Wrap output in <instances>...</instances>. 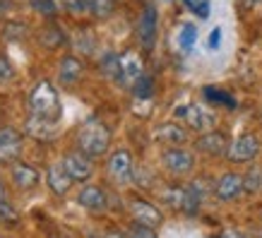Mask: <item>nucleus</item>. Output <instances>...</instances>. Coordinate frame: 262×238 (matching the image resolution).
<instances>
[{
  "mask_svg": "<svg viewBox=\"0 0 262 238\" xmlns=\"http://www.w3.org/2000/svg\"><path fill=\"white\" fill-rule=\"evenodd\" d=\"M0 219H3V214H0Z\"/></svg>",
  "mask_w": 262,
  "mask_h": 238,
  "instance_id": "nucleus-34",
  "label": "nucleus"
},
{
  "mask_svg": "<svg viewBox=\"0 0 262 238\" xmlns=\"http://www.w3.org/2000/svg\"><path fill=\"white\" fill-rule=\"evenodd\" d=\"M46 183L56 195H68V190L72 188V183L75 181H72V176L68 174V168L63 166V161H58V164H53V166L48 168Z\"/></svg>",
  "mask_w": 262,
  "mask_h": 238,
  "instance_id": "nucleus-15",
  "label": "nucleus"
},
{
  "mask_svg": "<svg viewBox=\"0 0 262 238\" xmlns=\"http://www.w3.org/2000/svg\"><path fill=\"white\" fill-rule=\"evenodd\" d=\"M157 24H159V15H157V10L147 5L140 17V22H137V36L142 41L144 48H151L154 46V41H157Z\"/></svg>",
  "mask_w": 262,
  "mask_h": 238,
  "instance_id": "nucleus-11",
  "label": "nucleus"
},
{
  "mask_svg": "<svg viewBox=\"0 0 262 238\" xmlns=\"http://www.w3.org/2000/svg\"><path fill=\"white\" fill-rule=\"evenodd\" d=\"M101 72L103 75H108V77L118 79V72H120V58L113 56V53H108V56L101 60Z\"/></svg>",
  "mask_w": 262,
  "mask_h": 238,
  "instance_id": "nucleus-24",
  "label": "nucleus"
},
{
  "mask_svg": "<svg viewBox=\"0 0 262 238\" xmlns=\"http://www.w3.org/2000/svg\"><path fill=\"white\" fill-rule=\"evenodd\" d=\"M127 209H130V214H133L135 222L147 224V226H154V229H159L161 222H164L161 209H157L151 202H147V200H142V198H133L130 200V205H127Z\"/></svg>",
  "mask_w": 262,
  "mask_h": 238,
  "instance_id": "nucleus-9",
  "label": "nucleus"
},
{
  "mask_svg": "<svg viewBox=\"0 0 262 238\" xmlns=\"http://www.w3.org/2000/svg\"><path fill=\"white\" fill-rule=\"evenodd\" d=\"M222 36H224L222 27H214V29L209 32V39H207V48H209V51H216V48L222 46Z\"/></svg>",
  "mask_w": 262,
  "mask_h": 238,
  "instance_id": "nucleus-30",
  "label": "nucleus"
},
{
  "mask_svg": "<svg viewBox=\"0 0 262 238\" xmlns=\"http://www.w3.org/2000/svg\"><path fill=\"white\" fill-rule=\"evenodd\" d=\"M195 144H198L200 152H205L209 157H222V154H226V149H229V140H226V135L219 133V130H209L205 135H200Z\"/></svg>",
  "mask_w": 262,
  "mask_h": 238,
  "instance_id": "nucleus-14",
  "label": "nucleus"
},
{
  "mask_svg": "<svg viewBox=\"0 0 262 238\" xmlns=\"http://www.w3.org/2000/svg\"><path fill=\"white\" fill-rule=\"evenodd\" d=\"M130 236H157V229L154 226H147V224H140V222H135L133 224V229L127 231Z\"/></svg>",
  "mask_w": 262,
  "mask_h": 238,
  "instance_id": "nucleus-29",
  "label": "nucleus"
},
{
  "mask_svg": "<svg viewBox=\"0 0 262 238\" xmlns=\"http://www.w3.org/2000/svg\"><path fill=\"white\" fill-rule=\"evenodd\" d=\"M133 92H135V96H140V99H149V96L154 94V79H151L149 75H142V77L135 82Z\"/></svg>",
  "mask_w": 262,
  "mask_h": 238,
  "instance_id": "nucleus-23",
  "label": "nucleus"
},
{
  "mask_svg": "<svg viewBox=\"0 0 262 238\" xmlns=\"http://www.w3.org/2000/svg\"><path fill=\"white\" fill-rule=\"evenodd\" d=\"M200 205H202V190H200V185H185L183 188L181 209L185 214H198Z\"/></svg>",
  "mask_w": 262,
  "mask_h": 238,
  "instance_id": "nucleus-19",
  "label": "nucleus"
},
{
  "mask_svg": "<svg viewBox=\"0 0 262 238\" xmlns=\"http://www.w3.org/2000/svg\"><path fill=\"white\" fill-rule=\"evenodd\" d=\"M0 202H5V188H3V178H0Z\"/></svg>",
  "mask_w": 262,
  "mask_h": 238,
  "instance_id": "nucleus-33",
  "label": "nucleus"
},
{
  "mask_svg": "<svg viewBox=\"0 0 262 238\" xmlns=\"http://www.w3.org/2000/svg\"><path fill=\"white\" fill-rule=\"evenodd\" d=\"M142 75H144V63L135 51H127V53L120 56V72H118V79H116V82H120V84L127 89H133L135 82L142 77Z\"/></svg>",
  "mask_w": 262,
  "mask_h": 238,
  "instance_id": "nucleus-7",
  "label": "nucleus"
},
{
  "mask_svg": "<svg viewBox=\"0 0 262 238\" xmlns=\"http://www.w3.org/2000/svg\"><path fill=\"white\" fill-rule=\"evenodd\" d=\"M154 137L161 144H183L188 140V133L181 125H176V123H164V125H159L154 130Z\"/></svg>",
  "mask_w": 262,
  "mask_h": 238,
  "instance_id": "nucleus-18",
  "label": "nucleus"
},
{
  "mask_svg": "<svg viewBox=\"0 0 262 238\" xmlns=\"http://www.w3.org/2000/svg\"><path fill=\"white\" fill-rule=\"evenodd\" d=\"M10 178L19 190H29L39 183V171L29 164H22V161H12V168H10Z\"/></svg>",
  "mask_w": 262,
  "mask_h": 238,
  "instance_id": "nucleus-16",
  "label": "nucleus"
},
{
  "mask_svg": "<svg viewBox=\"0 0 262 238\" xmlns=\"http://www.w3.org/2000/svg\"><path fill=\"white\" fill-rule=\"evenodd\" d=\"M161 164H164V168L168 174L185 176L195 168V157H192V152L183 149V147H171V149H166L161 154Z\"/></svg>",
  "mask_w": 262,
  "mask_h": 238,
  "instance_id": "nucleus-5",
  "label": "nucleus"
},
{
  "mask_svg": "<svg viewBox=\"0 0 262 238\" xmlns=\"http://www.w3.org/2000/svg\"><path fill=\"white\" fill-rule=\"evenodd\" d=\"M108 176L116 185H127L135 178V164H133V154L127 149H118L108 157Z\"/></svg>",
  "mask_w": 262,
  "mask_h": 238,
  "instance_id": "nucleus-3",
  "label": "nucleus"
},
{
  "mask_svg": "<svg viewBox=\"0 0 262 238\" xmlns=\"http://www.w3.org/2000/svg\"><path fill=\"white\" fill-rule=\"evenodd\" d=\"M63 166L68 168V174L72 176V181H80V183L89 181V178H92V174H94V164H92V157H89V154H84L82 149L65 154Z\"/></svg>",
  "mask_w": 262,
  "mask_h": 238,
  "instance_id": "nucleus-8",
  "label": "nucleus"
},
{
  "mask_svg": "<svg viewBox=\"0 0 262 238\" xmlns=\"http://www.w3.org/2000/svg\"><path fill=\"white\" fill-rule=\"evenodd\" d=\"M27 133L32 137H36V140H51V137H56V133H58V120L32 116L29 123H27Z\"/></svg>",
  "mask_w": 262,
  "mask_h": 238,
  "instance_id": "nucleus-17",
  "label": "nucleus"
},
{
  "mask_svg": "<svg viewBox=\"0 0 262 238\" xmlns=\"http://www.w3.org/2000/svg\"><path fill=\"white\" fill-rule=\"evenodd\" d=\"M243 188H246V192H257L262 188V176L260 171H250V174L243 176Z\"/></svg>",
  "mask_w": 262,
  "mask_h": 238,
  "instance_id": "nucleus-27",
  "label": "nucleus"
},
{
  "mask_svg": "<svg viewBox=\"0 0 262 238\" xmlns=\"http://www.w3.org/2000/svg\"><path fill=\"white\" fill-rule=\"evenodd\" d=\"M77 202H80L84 209H89V212L101 214V212H106V207H108V195H106V190L99 188V185H84L80 192V198H77Z\"/></svg>",
  "mask_w": 262,
  "mask_h": 238,
  "instance_id": "nucleus-12",
  "label": "nucleus"
},
{
  "mask_svg": "<svg viewBox=\"0 0 262 238\" xmlns=\"http://www.w3.org/2000/svg\"><path fill=\"white\" fill-rule=\"evenodd\" d=\"M246 190L243 188V176L238 174H224L219 181H216V188H214V195L222 202H231V200H236L241 192Z\"/></svg>",
  "mask_w": 262,
  "mask_h": 238,
  "instance_id": "nucleus-13",
  "label": "nucleus"
},
{
  "mask_svg": "<svg viewBox=\"0 0 262 238\" xmlns=\"http://www.w3.org/2000/svg\"><path fill=\"white\" fill-rule=\"evenodd\" d=\"M116 8V0H92L89 3V10L94 12L96 17H108Z\"/></svg>",
  "mask_w": 262,
  "mask_h": 238,
  "instance_id": "nucleus-25",
  "label": "nucleus"
},
{
  "mask_svg": "<svg viewBox=\"0 0 262 238\" xmlns=\"http://www.w3.org/2000/svg\"><path fill=\"white\" fill-rule=\"evenodd\" d=\"M10 75H12V70H10L8 60H3V58H0V82H3V79H8Z\"/></svg>",
  "mask_w": 262,
  "mask_h": 238,
  "instance_id": "nucleus-31",
  "label": "nucleus"
},
{
  "mask_svg": "<svg viewBox=\"0 0 262 238\" xmlns=\"http://www.w3.org/2000/svg\"><path fill=\"white\" fill-rule=\"evenodd\" d=\"M32 8L36 10V12H41L43 17H56L58 15L56 0H32Z\"/></svg>",
  "mask_w": 262,
  "mask_h": 238,
  "instance_id": "nucleus-26",
  "label": "nucleus"
},
{
  "mask_svg": "<svg viewBox=\"0 0 262 238\" xmlns=\"http://www.w3.org/2000/svg\"><path fill=\"white\" fill-rule=\"evenodd\" d=\"M82 60H77V58H72V56H68V58H63L60 60V82L63 84H75L77 79L82 77Z\"/></svg>",
  "mask_w": 262,
  "mask_h": 238,
  "instance_id": "nucleus-20",
  "label": "nucleus"
},
{
  "mask_svg": "<svg viewBox=\"0 0 262 238\" xmlns=\"http://www.w3.org/2000/svg\"><path fill=\"white\" fill-rule=\"evenodd\" d=\"M22 154V135L15 127H3L0 130V166L12 164Z\"/></svg>",
  "mask_w": 262,
  "mask_h": 238,
  "instance_id": "nucleus-10",
  "label": "nucleus"
},
{
  "mask_svg": "<svg viewBox=\"0 0 262 238\" xmlns=\"http://www.w3.org/2000/svg\"><path fill=\"white\" fill-rule=\"evenodd\" d=\"M238 3H241V8L250 10V8H255V5H257V3H260V0H238Z\"/></svg>",
  "mask_w": 262,
  "mask_h": 238,
  "instance_id": "nucleus-32",
  "label": "nucleus"
},
{
  "mask_svg": "<svg viewBox=\"0 0 262 238\" xmlns=\"http://www.w3.org/2000/svg\"><path fill=\"white\" fill-rule=\"evenodd\" d=\"M205 99L212 103H219L224 109H236V99L229 94V92H224V89H216V87H205Z\"/></svg>",
  "mask_w": 262,
  "mask_h": 238,
  "instance_id": "nucleus-21",
  "label": "nucleus"
},
{
  "mask_svg": "<svg viewBox=\"0 0 262 238\" xmlns=\"http://www.w3.org/2000/svg\"><path fill=\"white\" fill-rule=\"evenodd\" d=\"M260 154V140L257 135H241L229 144L226 149V159L233 164H243V161H253Z\"/></svg>",
  "mask_w": 262,
  "mask_h": 238,
  "instance_id": "nucleus-6",
  "label": "nucleus"
},
{
  "mask_svg": "<svg viewBox=\"0 0 262 238\" xmlns=\"http://www.w3.org/2000/svg\"><path fill=\"white\" fill-rule=\"evenodd\" d=\"M29 106H32V116L48 118V120H60V113H63L56 87H51V82H46V79L32 89Z\"/></svg>",
  "mask_w": 262,
  "mask_h": 238,
  "instance_id": "nucleus-2",
  "label": "nucleus"
},
{
  "mask_svg": "<svg viewBox=\"0 0 262 238\" xmlns=\"http://www.w3.org/2000/svg\"><path fill=\"white\" fill-rule=\"evenodd\" d=\"M183 3H185L200 19H207V17H209V0H183Z\"/></svg>",
  "mask_w": 262,
  "mask_h": 238,
  "instance_id": "nucleus-28",
  "label": "nucleus"
},
{
  "mask_svg": "<svg viewBox=\"0 0 262 238\" xmlns=\"http://www.w3.org/2000/svg\"><path fill=\"white\" fill-rule=\"evenodd\" d=\"M176 118L185 120V125L192 130H209L214 125V113L200 103H188V106L176 109Z\"/></svg>",
  "mask_w": 262,
  "mask_h": 238,
  "instance_id": "nucleus-4",
  "label": "nucleus"
},
{
  "mask_svg": "<svg viewBox=\"0 0 262 238\" xmlns=\"http://www.w3.org/2000/svg\"><path fill=\"white\" fill-rule=\"evenodd\" d=\"M108 147H111V130L106 127V123H101L99 118L84 120V125L77 133V149L96 159L103 157L108 152Z\"/></svg>",
  "mask_w": 262,
  "mask_h": 238,
  "instance_id": "nucleus-1",
  "label": "nucleus"
},
{
  "mask_svg": "<svg viewBox=\"0 0 262 238\" xmlns=\"http://www.w3.org/2000/svg\"><path fill=\"white\" fill-rule=\"evenodd\" d=\"M195 41H198V27L195 24H183L181 32H178V46H181V51H192V46H195Z\"/></svg>",
  "mask_w": 262,
  "mask_h": 238,
  "instance_id": "nucleus-22",
  "label": "nucleus"
}]
</instances>
